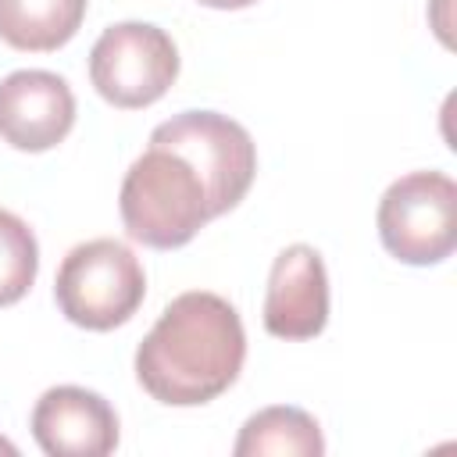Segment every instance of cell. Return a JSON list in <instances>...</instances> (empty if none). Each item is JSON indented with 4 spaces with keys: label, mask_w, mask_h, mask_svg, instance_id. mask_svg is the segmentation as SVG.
Masks as SVG:
<instances>
[{
    "label": "cell",
    "mask_w": 457,
    "mask_h": 457,
    "mask_svg": "<svg viewBox=\"0 0 457 457\" xmlns=\"http://www.w3.org/2000/svg\"><path fill=\"white\" fill-rule=\"evenodd\" d=\"M236 457H318L325 453V439L318 421L300 407H264L246 418L239 439L232 446Z\"/></svg>",
    "instance_id": "30bf717a"
},
{
    "label": "cell",
    "mask_w": 457,
    "mask_h": 457,
    "mask_svg": "<svg viewBox=\"0 0 457 457\" xmlns=\"http://www.w3.org/2000/svg\"><path fill=\"white\" fill-rule=\"evenodd\" d=\"M75 125V96L54 71L25 68L0 82V139L25 154L54 150Z\"/></svg>",
    "instance_id": "8992f818"
},
{
    "label": "cell",
    "mask_w": 457,
    "mask_h": 457,
    "mask_svg": "<svg viewBox=\"0 0 457 457\" xmlns=\"http://www.w3.org/2000/svg\"><path fill=\"white\" fill-rule=\"evenodd\" d=\"M39 271V246L32 228L0 207V307L18 303Z\"/></svg>",
    "instance_id": "8fae6325"
},
{
    "label": "cell",
    "mask_w": 457,
    "mask_h": 457,
    "mask_svg": "<svg viewBox=\"0 0 457 457\" xmlns=\"http://www.w3.org/2000/svg\"><path fill=\"white\" fill-rule=\"evenodd\" d=\"M146 296V275L139 257L118 239H89L68 250L54 278V300L61 314L89 332H111L125 325Z\"/></svg>",
    "instance_id": "3957f363"
},
{
    "label": "cell",
    "mask_w": 457,
    "mask_h": 457,
    "mask_svg": "<svg viewBox=\"0 0 457 457\" xmlns=\"http://www.w3.org/2000/svg\"><path fill=\"white\" fill-rule=\"evenodd\" d=\"M86 18V0H0V39L14 50L50 54Z\"/></svg>",
    "instance_id": "9c48e42d"
},
{
    "label": "cell",
    "mask_w": 457,
    "mask_h": 457,
    "mask_svg": "<svg viewBox=\"0 0 457 457\" xmlns=\"http://www.w3.org/2000/svg\"><path fill=\"white\" fill-rule=\"evenodd\" d=\"M89 79L107 104L139 111L157 104L179 79V50L150 21H118L93 43Z\"/></svg>",
    "instance_id": "5b68a950"
},
{
    "label": "cell",
    "mask_w": 457,
    "mask_h": 457,
    "mask_svg": "<svg viewBox=\"0 0 457 457\" xmlns=\"http://www.w3.org/2000/svg\"><path fill=\"white\" fill-rule=\"evenodd\" d=\"M246 332L218 293L175 296L136 350L139 386L168 407H200L221 396L243 371Z\"/></svg>",
    "instance_id": "7a4b0ae2"
},
{
    "label": "cell",
    "mask_w": 457,
    "mask_h": 457,
    "mask_svg": "<svg viewBox=\"0 0 457 457\" xmlns=\"http://www.w3.org/2000/svg\"><path fill=\"white\" fill-rule=\"evenodd\" d=\"M32 436L50 457H104L118 446V414L93 389L54 386L32 407Z\"/></svg>",
    "instance_id": "52a82bcc"
},
{
    "label": "cell",
    "mask_w": 457,
    "mask_h": 457,
    "mask_svg": "<svg viewBox=\"0 0 457 457\" xmlns=\"http://www.w3.org/2000/svg\"><path fill=\"white\" fill-rule=\"evenodd\" d=\"M257 175L250 132L218 111H182L150 132L121 182L125 232L154 250L186 246L211 218L232 211Z\"/></svg>",
    "instance_id": "6da1fadb"
},
{
    "label": "cell",
    "mask_w": 457,
    "mask_h": 457,
    "mask_svg": "<svg viewBox=\"0 0 457 457\" xmlns=\"http://www.w3.org/2000/svg\"><path fill=\"white\" fill-rule=\"evenodd\" d=\"M328 321V275L314 246H286L268 275L264 328L275 339H314Z\"/></svg>",
    "instance_id": "ba28073f"
},
{
    "label": "cell",
    "mask_w": 457,
    "mask_h": 457,
    "mask_svg": "<svg viewBox=\"0 0 457 457\" xmlns=\"http://www.w3.org/2000/svg\"><path fill=\"white\" fill-rule=\"evenodd\" d=\"M196 4L214 7V11H239V7H250V4H257V0H196Z\"/></svg>",
    "instance_id": "7c38bea8"
},
{
    "label": "cell",
    "mask_w": 457,
    "mask_h": 457,
    "mask_svg": "<svg viewBox=\"0 0 457 457\" xmlns=\"http://www.w3.org/2000/svg\"><path fill=\"white\" fill-rule=\"evenodd\" d=\"M382 246L403 264H439L457 243V186L443 171H411L378 200Z\"/></svg>",
    "instance_id": "277c9868"
},
{
    "label": "cell",
    "mask_w": 457,
    "mask_h": 457,
    "mask_svg": "<svg viewBox=\"0 0 457 457\" xmlns=\"http://www.w3.org/2000/svg\"><path fill=\"white\" fill-rule=\"evenodd\" d=\"M0 453H18V450H14V443H7V439L0 436Z\"/></svg>",
    "instance_id": "4fadbf2b"
}]
</instances>
